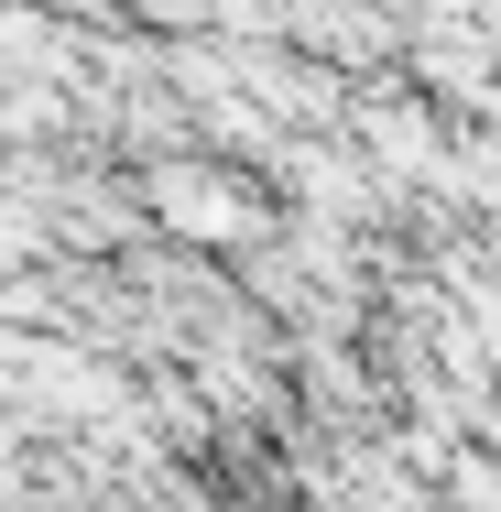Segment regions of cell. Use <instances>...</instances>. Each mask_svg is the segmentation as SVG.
<instances>
[{
	"label": "cell",
	"mask_w": 501,
	"mask_h": 512,
	"mask_svg": "<svg viewBox=\"0 0 501 512\" xmlns=\"http://www.w3.org/2000/svg\"><path fill=\"white\" fill-rule=\"evenodd\" d=\"M153 207H164V229H186V240H251V229H262V207L240 197V186H218L207 164H153Z\"/></svg>",
	"instance_id": "cell-1"
},
{
	"label": "cell",
	"mask_w": 501,
	"mask_h": 512,
	"mask_svg": "<svg viewBox=\"0 0 501 512\" xmlns=\"http://www.w3.org/2000/svg\"><path fill=\"white\" fill-rule=\"evenodd\" d=\"M360 142H371V153H382V164H403V175H425V164H436V131H425V109H360Z\"/></svg>",
	"instance_id": "cell-2"
}]
</instances>
